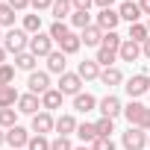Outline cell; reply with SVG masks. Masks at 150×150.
<instances>
[{"label": "cell", "instance_id": "obj_1", "mask_svg": "<svg viewBox=\"0 0 150 150\" xmlns=\"http://www.w3.org/2000/svg\"><path fill=\"white\" fill-rule=\"evenodd\" d=\"M121 44H124V38L118 33H106L103 35V44L97 47V65L100 68H115L118 53H121Z\"/></svg>", "mask_w": 150, "mask_h": 150}, {"label": "cell", "instance_id": "obj_2", "mask_svg": "<svg viewBox=\"0 0 150 150\" xmlns=\"http://www.w3.org/2000/svg\"><path fill=\"white\" fill-rule=\"evenodd\" d=\"M124 118L129 121V127H138V129H150V106H144L141 100H129L124 106Z\"/></svg>", "mask_w": 150, "mask_h": 150}, {"label": "cell", "instance_id": "obj_3", "mask_svg": "<svg viewBox=\"0 0 150 150\" xmlns=\"http://www.w3.org/2000/svg\"><path fill=\"white\" fill-rule=\"evenodd\" d=\"M3 47H6V53H12V56L27 53V50H30V33L21 30V27H12L9 33H3Z\"/></svg>", "mask_w": 150, "mask_h": 150}, {"label": "cell", "instance_id": "obj_4", "mask_svg": "<svg viewBox=\"0 0 150 150\" xmlns=\"http://www.w3.org/2000/svg\"><path fill=\"white\" fill-rule=\"evenodd\" d=\"M124 91L129 94V100H138L141 94H147V91H150V77H147V71L132 74V77L124 83Z\"/></svg>", "mask_w": 150, "mask_h": 150}, {"label": "cell", "instance_id": "obj_5", "mask_svg": "<svg viewBox=\"0 0 150 150\" xmlns=\"http://www.w3.org/2000/svg\"><path fill=\"white\" fill-rule=\"evenodd\" d=\"M53 38H50V33H35V35H30V53L33 56H38V59H47L50 53H53Z\"/></svg>", "mask_w": 150, "mask_h": 150}, {"label": "cell", "instance_id": "obj_6", "mask_svg": "<svg viewBox=\"0 0 150 150\" xmlns=\"http://www.w3.org/2000/svg\"><path fill=\"white\" fill-rule=\"evenodd\" d=\"M121 144H124V150H144L147 147V132L138 129V127H127L121 132Z\"/></svg>", "mask_w": 150, "mask_h": 150}, {"label": "cell", "instance_id": "obj_7", "mask_svg": "<svg viewBox=\"0 0 150 150\" xmlns=\"http://www.w3.org/2000/svg\"><path fill=\"white\" fill-rule=\"evenodd\" d=\"M56 88H59L65 97H77V94L83 91V80H80V74H77V71H74V74L65 71L62 77H59V86H56Z\"/></svg>", "mask_w": 150, "mask_h": 150}, {"label": "cell", "instance_id": "obj_8", "mask_svg": "<svg viewBox=\"0 0 150 150\" xmlns=\"http://www.w3.org/2000/svg\"><path fill=\"white\" fill-rule=\"evenodd\" d=\"M30 127H33L35 135H47V132L56 129V118H53V112H44V109H41L38 115H33V124H30Z\"/></svg>", "mask_w": 150, "mask_h": 150}, {"label": "cell", "instance_id": "obj_9", "mask_svg": "<svg viewBox=\"0 0 150 150\" xmlns=\"http://www.w3.org/2000/svg\"><path fill=\"white\" fill-rule=\"evenodd\" d=\"M30 129H24L21 124L18 127H12V129H6V144L12 147V150H27V144H30Z\"/></svg>", "mask_w": 150, "mask_h": 150}, {"label": "cell", "instance_id": "obj_10", "mask_svg": "<svg viewBox=\"0 0 150 150\" xmlns=\"http://www.w3.org/2000/svg\"><path fill=\"white\" fill-rule=\"evenodd\" d=\"M27 86H30V91L38 94V97L47 94V91L53 88V86H50V74H47V71H33V74H30V80H27Z\"/></svg>", "mask_w": 150, "mask_h": 150}, {"label": "cell", "instance_id": "obj_11", "mask_svg": "<svg viewBox=\"0 0 150 150\" xmlns=\"http://www.w3.org/2000/svg\"><path fill=\"white\" fill-rule=\"evenodd\" d=\"M94 24H97L103 33H115V27L121 24V15H118V9H100V12L94 15Z\"/></svg>", "mask_w": 150, "mask_h": 150}, {"label": "cell", "instance_id": "obj_12", "mask_svg": "<svg viewBox=\"0 0 150 150\" xmlns=\"http://www.w3.org/2000/svg\"><path fill=\"white\" fill-rule=\"evenodd\" d=\"M18 112H21V115H30V118L38 115V112H41V97L33 94V91L21 94V97H18Z\"/></svg>", "mask_w": 150, "mask_h": 150}, {"label": "cell", "instance_id": "obj_13", "mask_svg": "<svg viewBox=\"0 0 150 150\" xmlns=\"http://www.w3.org/2000/svg\"><path fill=\"white\" fill-rule=\"evenodd\" d=\"M97 109H100V115H103V118H112V121H115L118 115H124V103H121L115 94H106V97L97 103Z\"/></svg>", "mask_w": 150, "mask_h": 150}, {"label": "cell", "instance_id": "obj_14", "mask_svg": "<svg viewBox=\"0 0 150 150\" xmlns=\"http://www.w3.org/2000/svg\"><path fill=\"white\" fill-rule=\"evenodd\" d=\"M100 65H97V59H86V62H80L77 65V74H80V80L83 83H88V80H100Z\"/></svg>", "mask_w": 150, "mask_h": 150}, {"label": "cell", "instance_id": "obj_15", "mask_svg": "<svg viewBox=\"0 0 150 150\" xmlns=\"http://www.w3.org/2000/svg\"><path fill=\"white\" fill-rule=\"evenodd\" d=\"M118 15H121V21H127V24H138V21L144 18V12H141V6L135 3V0H132V3H121V6H118Z\"/></svg>", "mask_w": 150, "mask_h": 150}, {"label": "cell", "instance_id": "obj_16", "mask_svg": "<svg viewBox=\"0 0 150 150\" xmlns=\"http://www.w3.org/2000/svg\"><path fill=\"white\" fill-rule=\"evenodd\" d=\"M77 127H80V121L74 118V115H68V112L56 118V135H68L71 138L74 132H77Z\"/></svg>", "mask_w": 150, "mask_h": 150}, {"label": "cell", "instance_id": "obj_17", "mask_svg": "<svg viewBox=\"0 0 150 150\" xmlns=\"http://www.w3.org/2000/svg\"><path fill=\"white\" fill-rule=\"evenodd\" d=\"M103 35H106V33H103L97 24H91V27H86V30L80 33V38H83L86 47H100V44H103Z\"/></svg>", "mask_w": 150, "mask_h": 150}, {"label": "cell", "instance_id": "obj_18", "mask_svg": "<svg viewBox=\"0 0 150 150\" xmlns=\"http://www.w3.org/2000/svg\"><path fill=\"white\" fill-rule=\"evenodd\" d=\"M56 44H59V50H62L65 56H74V53H77V50L83 47V38H80L77 33H74V30H71V33H68L65 38H59Z\"/></svg>", "mask_w": 150, "mask_h": 150}, {"label": "cell", "instance_id": "obj_19", "mask_svg": "<svg viewBox=\"0 0 150 150\" xmlns=\"http://www.w3.org/2000/svg\"><path fill=\"white\" fill-rule=\"evenodd\" d=\"M97 97L94 94H88V91H80L77 97H74V109H77V112H83V115H88L91 109H97Z\"/></svg>", "mask_w": 150, "mask_h": 150}, {"label": "cell", "instance_id": "obj_20", "mask_svg": "<svg viewBox=\"0 0 150 150\" xmlns=\"http://www.w3.org/2000/svg\"><path fill=\"white\" fill-rule=\"evenodd\" d=\"M118 59H121V62H138V59H141V44H135V41L124 38V44H121V53H118Z\"/></svg>", "mask_w": 150, "mask_h": 150}, {"label": "cell", "instance_id": "obj_21", "mask_svg": "<svg viewBox=\"0 0 150 150\" xmlns=\"http://www.w3.org/2000/svg\"><path fill=\"white\" fill-rule=\"evenodd\" d=\"M100 83L109 86V88L121 86V83H124V71H121L118 65H115V68H103V71H100Z\"/></svg>", "mask_w": 150, "mask_h": 150}, {"label": "cell", "instance_id": "obj_22", "mask_svg": "<svg viewBox=\"0 0 150 150\" xmlns=\"http://www.w3.org/2000/svg\"><path fill=\"white\" fill-rule=\"evenodd\" d=\"M62 97H65V94H62L59 88H50L47 94H41V109H44V112H53V109H62Z\"/></svg>", "mask_w": 150, "mask_h": 150}, {"label": "cell", "instance_id": "obj_23", "mask_svg": "<svg viewBox=\"0 0 150 150\" xmlns=\"http://www.w3.org/2000/svg\"><path fill=\"white\" fill-rule=\"evenodd\" d=\"M65 53L62 50H53L50 56H47V74H59V77H62V74H65Z\"/></svg>", "mask_w": 150, "mask_h": 150}, {"label": "cell", "instance_id": "obj_24", "mask_svg": "<svg viewBox=\"0 0 150 150\" xmlns=\"http://www.w3.org/2000/svg\"><path fill=\"white\" fill-rule=\"evenodd\" d=\"M18 91H15V86H6V88H0V109H15L18 106Z\"/></svg>", "mask_w": 150, "mask_h": 150}, {"label": "cell", "instance_id": "obj_25", "mask_svg": "<svg viewBox=\"0 0 150 150\" xmlns=\"http://www.w3.org/2000/svg\"><path fill=\"white\" fill-rule=\"evenodd\" d=\"M50 15H53L56 21H65V18L74 15V3H71V0H56L53 9H50Z\"/></svg>", "mask_w": 150, "mask_h": 150}, {"label": "cell", "instance_id": "obj_26", "mask_svg": "<svg viewBox=\"0 0 150 150\" xmlns=\"http://www.w3.org/2000/svg\"><path fill=\"white\" fill-rule=\"evenodd\" d=\"M35 65H38V56H33L30 50L15 56V68H18V71H30V74H33V71H35Z\"/></svg>", "mask_w": 150, "mask_h": 150}, {"label": "cell", "instance_id": "obj_27", "mask_svg": "<svg viewBox=\"0 0 150 150\" xmlns=\"http://www.w3.org/2000/svg\"><path fill=\"white\" fill-rule=\"evenodd\" d=\"M94 24V18H91V12H83V9H74V15H71V27H77L80 33L86 30V27H91Z\"/></svg>", "mask_w": 150, "mask_h": 150}, {"label": "cell", "instance_id": "obj_28", "mask_svg": "<svg viewBox=\"0 0 150 150\" xmlns=\"http://www.w3.org/2000/svg\"><path fill=\"white\" fill-rule=\"evenodd\" d=\"M77 135H80V141H83V144H91V141L97 138V124H88V121H83V124L77 127Z\"/></svg>", "mask_w": 150, "mask_h": 150}, {"label": "cell", "instance_id": "obj_29", "mask_svg": "<svg viewBox=\"0 0 150 150\" xmlns=\"http://www.w3.org/2000/svg\"><path fill=\"white\" fill-rule=\"evenodd\" d=\"M150 38V33H147V24H129V41H135V44H144Z\"/></svg>", "mask_w": 150, "mask_h": 150}, {"label": "cell", "instance_id": "obj_30", "mask_svg": "<svg viewBox=\"0 0 150 150\" xmlns=\"http://www.w3.org/2000/svg\"><path fill=\"white\" fill-rule=\"evenodd\" d=\"M21 30H27L30 35L41 33V15H38V12H33V15H24V24H21Z\"/></svg>", "mask_w": 150, "mask_h": 150}, {"label": "cell", "instance_id": "obj_31", "mask_svg": "<svg viewBox=\"0 0 150 150\" xmlns=\"http://www.w3.org/2000/svg\"><path fill=\"white\" fill-rule=\"evenodd\" d=\"M18 109H0V127L3 129H12V127H18Z\"/></svg>", "mask_w": 150, "mask_h": 150}, {"label": "cell", "instance_id": "obj_32", "mask_svg": "<svg viewBox=\"0 0 150 150\" xmlns=\"http://www.w3.org/2000/svg\"><path fill=\"white\" fill-rule=\"evenodd\" d=\"M0 27H6V30L15 27V9L9 3H0Z\"/></svg>", "mask_w": 150, "mask_h": 150}, {"label": "cell", "instance_id": "obj_33", "mask_svg": "<svg viewBox=\"0 0 150 150\" xmlns=\"http://www.w3.org/2000/svg\"><path fill=\"white\" fill-rule=\"evenodd\" d=\"M15 65H0V88H6V86H12L15 83Z\"/></svg>", "mask_w": 150, "mask_h": 150}, {"label": "cell", "instance_id": "obj_34", "mask_svg": "<svg viewBox=\"0 0 150 150\" xmlns=\"http://www.w3.org/2000/svg\"><path fill=\"white\" fill-rule=\"evenodd\" d=\"M94 124H97V135L112 138V132H115V121H112V118H103V115H100V121H94Z\"/></svg>", "mask_w": 150, "mask_h": 150}, {"label": "cell", "instance_id": "obj_35", "mask_svg": "<svg viewBox=\"0 0 150 150\" xmlns=\"http://www.w3.org/2000/svg\"><path fill=\"white\" fill-rule=\"evenodd\" d=\"M27 150H50V138L47 135H33L30 144H27Z\"/></svg>", "mask_w": 150, "mask_h": 150}, {"label": "cell", "instance_id": "obj_36", "mask_svg": "<svg viewBox=\"0 0 150 150\" xmlns=\"http://www.w3.org/2000/svg\"><path fill=\"white\" fill-rule=\"evenodd\" d=\"M91 150H115V141L106 138V135H97V138L91 141Z\"/></svg>", "mask_w": 150, "mask_h": 150}, {"label": "cell", "instance_id": "obj_37", "mask_svg": "<svg viewBox=\"0 0 150 150\" xmlns=\"http://www.w3.org/2000/svg\"><path fill=\"white\" fill-rule=\"evenodd\" d=\"M50 150H74V144H71L68 135H56V138L50 141Z\"/></svg>", "mask_w": 150, "mask_h": 150}, {"label": "cell", "instance_id": "obj_38", "mask_svg": "<svg viewBox=\"0 0 150 150\" xmlns=\"http://www.w3.org/2000/svg\"><path fill=\"white\" fill-rule=\"evenodd\" d=\"M56 0H30V9L33 12H44V9H53Z\"/></svg>", "mask_w": 150, "mask_h": 150}, {"label": "cell", "instance_id": "obj_39", "mask_svg": "<svg viewBox=\"0 0 150 150\" xmlns=\"http://www.w3.org/2000/svg\"><path fill=\"white\" fill-rule=\"evenodd\" d=\"M71 3H74V9H83V12H91L94 0H71Z\"/></svg>", "mask_w": 150, "mask_h": 150}, {"label": "cell", "instance_id": "obj_40", "mask_svg": "<svg viewBox=\"0 0 150 150\" xmlns=\"http://www.w3.org/2000/svg\"><path fill=\"white\" fill-rule=\"evenodd\" d=\"M6 3H9L15 12H24V9H30V0H6Z\"/></svg>", "mask_w": 150, "mask_h": 150}, {"label": "cell", "instance_id": "obj_41", "mask_svg": "<svg viewBox=\"0 0 150 150\" xmlns=\"http://www.w3.org/2000/svg\"><path fill=\"white\" fill-rule=\"evenodd\" d=\"M94 6H100V9H112L115 0H94Z\"/></svg>", "mask_w": 150, "mask_h": 150}, {"label": "cell", "instance_id": "obj_42", "mask_svg": "<svg viewBox=\"0 0 150 150\" xmlns=\"http://www.w3.org/2000/svg\"><path fill=\"white\" fill-rule=\"evenodd\" d=\"M138 6H141V12H144V18H150V0H138Z\"/></svg>", "mask_w": 150, "mask_h": 150}, {"label": "cell", "instance_id": "obj_43", "mask_svg": "<svg viewBox=\"0 0 150 150\" xmlns=\"http://www.w3.org/2000/svg\"><path fill=\"white\" fill-rule=\"evenodd\" d=\"M141 56H144V59H150V38L141 44Z\"/></svg>", "mask_w": 150, "mask_h": 150}, {"label": "cell", "instance_id": "obj_44", "mask_svg": "<svg viewBox=\"0 0 150 150\" xmlns=\"http://www.w3.org/2000/svg\"><path fill=\"white\" fill-rule=\"evenodd\" d=\"M6 56H9V53H6V47L0 44V65H6Z\"/></svg>", "mask_w": 150, "mask_h": 150}, {"label": "cell", "instance_id": "obj_45", "mask_svg": "<svg viewBox=\"0 0 150 150\" xmlns=\"http://www.w3.org/2000/svg\"><path fill=\"white\" fill-rule=\"evenodd\" d=\"M0 144H6V129L0 127Z\"/></svg>", "mask_w": 150, "mask_h": 150}, {"label": "cell", "instance_id": "obj_46", "mask_svg": "<svg viewBox=\"0 0 150 150\" xmlns=\"http://www.w3.org/2000/svg\"><path fill=\"white\" fill-rule=\"evenodd\" d=\"M74 150H91V144H80V147H74Z\"/></svg>", "mask_w": 150, "mask_h": 150}, {"label": "cell", "instance_id": "obj_47", "mask_svg": "<svg viewBox=\"0 0 150 150\" xmlns=\"http://www.w3.org/2000/svg\"><path fill=\"white\" fill-rule=\"evenodd\" d=\"M147 33H150V18H147Z\"/></svg>", "mask_w": 150, "mask_h": 150}, {"label": "cell", "instance_id": "obj_48", "mask_svg": "<svg viewBox=\"0 0 150 150\" xmlns=\"http://www.w3.org/2000/svg\"><path fill=\"white\" fill-rule=\"evenodd\" d=\"M121 3H132V0H121Z\"/></svg>", "mask_w": 150, "mask_h": 150}, {"label": "cell", "instance_id": "obj_49", "mask_svg": "<svg viewBox=\"0 0 150 150\" xmlns=\"http://www.w3.org/2000/svg\"><path fill=\"white\" fill-rule=\"evenodd\" d=\"M0 44H3V33H0Z\"/></svg>", "mask_w": 150, "mask_h": 150}, {"label": "cell", "instance_id": "obj_50", "mask_svg": "<svg viewBox=\"0 0 150 150\" xmlns=\"http://www.w3.org/2000/svg\"><path fill=\"white\" fill-rule=\"evenodd\" d=\"M147 147H150V135H147Z\"/></svg>", "mask_w": 150, "mask_h": 150}]
</instances>
